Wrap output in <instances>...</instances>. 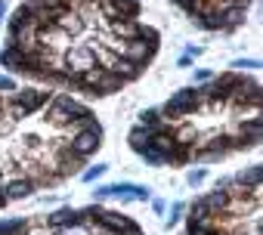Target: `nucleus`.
Wrapping results in <instances>:
<instances>
[{"mask_svg": "<svg viewBox=\"0 0 263 235\" xmlns=\"http://www.w3.org/2000/svg\"><path fill=\"white\" fill-rule=\"evenodd\" d=\"M81 114H87V108H84L81 102H74L71 96H65V93L50 96V99H47V105H44V121H47L50 127H56V130L71 127Z\"/></svg>", "mask_w": 263, "mask_h": 235, "instance_id": "1", "label": "nucleus"}, {"mask_svg": "<svg viewBox=\"0 0 263 235\" xmlns=\"http://www.w3.org/2000/svg\"><path fill=\"white\" fill-rule=\"evenodd\" d=\"M93 198H96V201H105V198L149 201V198H152V189H149V186H137V183H108V186H96V189H93Z\"/></svg>", "mask_w": 263, "mask_h": 235, "instance_id": "2", "label": "nucleus"}, {"mask_svg": "<svg viewBox=\"0 0 263 235\" xmlns=\"http://www.w3.org/2000/svg\"><path fill=\"white\" fill-rule=\"evenodd\" d=\"M198 96H195V87H183L177 93H171V99L161 105V118L164 121H177V118H186L198 108Z\"/></svg>", "mask_w": 263, "mask_h": 235, "instance_id": "3", "label": "nucleus"}, {"mask_svg": "<svg viewBox=\"0 0 263 235\" xmlns=\"http://www.w3.org/2000/svg\"><path fill=\"white\" fill-rule=\"evenodd\" d=\"M99 62H96V47L93 44H74L71 50H65V56H62V68L68 71V74H81V71H87V68H96Z\"/></svg>", "mask_w": 263, "mask_h": 235, "instance_id": "4", "label": "nucleus"}, {"mask_svg": "<svg viewBox=\"0 0 263 235\" xmlns=\"http://www.w3.org/2000/svg\"><path fill=\"white\" fill-rule=\"evenodd\" d=\"M47 99H50L47 90H16L13 99H10V111H13L16 118H28V114H34V111H41V108L47 105Z\"/></svg>", "mask_w": 263, "mask_h": 235, "instance_id": "5", "label": "nucleus"}, {"mask_svg": "<svg viewBox=\"0 0 263 235\" xmlns=\"http://www.w3.org/2000/svg\"><path fill=\"white\" fill-rule=\"evenodd\" d=\"M155 53H158V34H152V37H137V41H124L121 59H130V62H137V65H146Z\"/></svg>", "mask_w": 263, "mask_h": 235, "instance_id": "6", "label": "nucleus"}, {"mask_svg": "<svg viewBox=\"0 0 263 235\" xmlns=\"http://www.w3.org/2000/svg\"><path fill=\"white\" fill-rule=\"evenodd\" d=\"M124 77L121 74H115V71H108V68H102L99 71V77H96V84H93V90H90V96H111V93H121L124 90Z\"/></svg>", "mask_w": 263, "mask_h": 235, "instance_id": "7", "label": "nucleus"}, {"mask_svg": "<svg viewBox=\"0 0 263 235\" xmlns=\"http://www.w3.org/2000/svg\"><path fill=\"white\" fill-rule=\"evenodd\" d=\"M78 223H84V217H81V210H74V207H59V210H53V213L47 217V226H50L53 232L68 229V226H78Z\"/></svg>", "mask_w": 263, "mask_h": 235, "instance_id": "8", "label": "nucleus"}, {"mask_svg": "<svg viewBox=\"0 0 263 235\" xmlns=\"http://www.w3.org/2000/svg\"><path fill=\"white\" fill-rule=\"evenodd\" d=\"M34 186H37V180H31V177H16V180H10L0 192L7 195V201H19V198H28V195L34 192Z\"/></svg>", "mask_w": 263, "mask_h": 235, "instance_id": "9", "label": "nucleus"}, {"mask_svg": "<svg viewBox=\"0 0 263 235\" xmlns=\"http://www.w3.org/2000/svg\"><path fill=\"white\" fill-rule=\"evenodd\" d=\"M201 201L208 204V210H211L214 217H217V213H229V204H232L229 192H223V189H214V192H208Z\"/></svg>", "mask_w": 263, "mask_h": 235, "instance_id": "10", "label": "nucleus"}, {"mask_svg": "<svg viewBox=\"0 0 263 235\" xmlns=\"http://www.w3.org/2000/svg\"><path fill=\"white\" fill-rule=\"evenodd\" d=\"M108 71L121 74L124 81H134V77H140L143 65H137V62H130V59H121V56H115V59H111V65H108Z\"/></svg>", "mask_w": 263, "mask_h": 235, "instance_id": "11", "label": "nucleus"}, {"mask_svg": "<svg viewBox=\"0 0 263 235\" xmlns=\"http://www.w3.org/2000/svg\"><path fill=\"white\" fill-rule=\"evenodd\" d=\"M260 177H263L260 164H251V167L238 170V173L232 177V183H235V186H245V189H260Z\"/></svg>", "mask_w": 263, "mask_h": 235, "instance_id": "12", "label": "nucleus"}, {"mask_svg": "<svg viewBox=\"0 0 263 235\" xmlns=\"http://www.w3.org/2000/svg\"><path fill=\"white\" fill-rule=\"evenodd\" d=\"M245 19H248V7H226V10H223V31L241 28Z\"/></svg>", "mask_w": 263, "mask_h": 235, "instance_id": "13", "label": "nucleus"}, {"mask_svg": "<svg viewBox=\"0 0 263 235\" xmlns=\"http://www.w3.org/2000/svg\"><path fill=\"white\" fill-rule=\"evenodd\" d=\"M149 140H152V133H149L146 127H134V130H130V136H127V143H130V149H134L137 155L149 149Z\"/></svg>", "mask_w": 263, "mask_h": 235, "instance_id": "14", "label": "nucleus"}, {"mask_svg": "<svg viewBox=\"0 0 263 235\" xmlns=\"http://www.w3.org/2000/svg\"><path fill=\"white\" fill-rule=\"evenodd\" d=\"M208 220H214V213H211L208 204L198 198V201L192 204V210H189V223H208Z\"/></svg>", "mask_w": 263, "mask_h": 235, "instance_id": "15", "label": "nucleus"}, {"mask_svg": "<svg viewBox=\"0 0 263 235\" xmlns=\"http://www.w3.org/2000/svg\"><path fill=\"white\" fill-rule=\"evenodd\" d=\"M164 121L161 118V108H143L140 111V127H158Z\"/></svg>", "mask_w": 263, "mask_h": 235, "instance_id": "16", "label": "nucleus"}, {"mask_svg": "<svg viewBox=\"0 0 263 235\" xmlns=\"http://www.w3.org/2000/svg\"><path fill=\"white\" fill-rule=\"evenodd\" d=\"M229 68H232L235 74H241V71H257V68H260V59H232Z\"/></svg>", "mask_w": 263, "mask_h": 235, "instance_id": "17", "label": "nucleus"}, {"mask_svg": "<svg viewBox=\"0 0 263 235\" xmlns=\"http://www.w3.org/2000/svg\"><path fill=\"white\" fill-rule=\"evenodd\" d=\"M140 158H143L146 164H152V167H161V164H167V161H164V155H161V152H155L152 146H149L146 152H140Z\"/></svg>", "mask_w": 263, "mask_h": 235, "instance_id": "18", "label": "nucleus"}, {"mask_svg": "<svg viewBox=\"0 0 263 235\" xmlns=\"http://www.w3.org/2000/svg\"><path fill=\"white\" fill-rule=\"evenodd\" d=\"M105 170H108V164H93V167H87V170L81 173V180H84V183H96Z\"/></svg>", "mask_w": 263, "mask_h": 235, "instance_id": "19", "label": "nucleus"}, {"mask_svg": "<svg viewBox=\"0 0 263 235\" xmlns=\"http://www.w3.org/2000/svg\"><path fill=\"white\" fill-rule=\"evenodd\" d=\"M204 180H208V170H204V167H195V170H189V173H186V183H189L192 189H195V186H201Z\"/></svg>", "mask_w": 263, "mask_h": 235, "instance_id": "20", "label": "nucleus"}, {"mask_svg": "<svg viewBox=\"0 0 263 235\" xmlns=\"http://www.w3.org/2000/svg\"><path fill=\"white\" fill-rule=\"evenodd\" d=\"M16 90H19L16 77H10V74H0V93H16Z\"/></svg>", "mask_w": 263, "mask_h": 235, "instance_id": "21", "label": "nucleus"}, {"mask_svg": "<svg viewBox=\"0 0 263 235\" xmlns=\"http://www.w3.org/2000/svg\"><path fill=\"white\" fill-rule=\"evenodd\" d=\"M180 213H183V201H174V204H171V217L164 220V226L171 229V226H174V223L180 220Z\"/></svg>", "mask_w": 263, "mask_h": 235, "instance_id": "22", "label": "nucleus"}, {"mask_svg": "<svg viewBox=\"0 0 263 235\" xmlns=\"http://www.w3.org/2000/svg\"><path fill=\"white\" fill-rule=\"evenodd\" d=\"M56 235H90V229H87L84 223H78V226H68V229H59Z\"/></svg>", "mask_w": 263, "mask_h": 235, "instance_id": "23", "label": "nucleus"}, {"mask_svg": "<svg viewBox=\"0 0 263 235\" xmlns=\"http://www.w3.org/2000/svg\"><path fill=\"white\" fill-rule=\"evenodd\" d=\"M87 229H90V235H118V232H111L108 226H102V223H96V220H93Z\"/></svg>", "mask_w": 263, "mask_h": 235, "instance_id": "24", "label": "nucleus"}, {"mask_svg": "<svg viewBox=\"0 0 263 235\" xmlns=\"http://www.w3.org/2000/svg\"><path fill=\"white\" fill-rule=\"evenodd\" d=\"M214 77V71H208V68H195V84H208Z\"/></svg>", "mask_w": 263, "mask_h": 235, "instance_id": "25", "label": "nucleus"}, {"mask_svg": "<svg viewBox=\"0 0 263 235\" xmlns=\"http://www.w3.org/2000/svg\"><path fill=\"white\" fill-rule=\"evenodd\" d=\"M152 210H155V213H164V210H167V204H164L161 198H152Z\"/></svg>", "mask_w": 263, "mask_h": 235, "instance_id": "26", "label": "nucleus"}, {"mask_svg": "<svg viewBox=\"0 0 263 235\" xmlns=\"http://www.w3.org/2000/svg\"><path fill=\"white\" fill-rule=\"evenodd\" d=\"M201 53H204V50H201V47H195V44H189V47H186V56H192V59H195V56H201Z\"/></svg>", "mask_w": 263, "mask_h": 235, "instance_id": "27", "label": "nucleus"}, {"mask_svg": "<svg viewBox=\"0 0 263 235\" xmlns=\"http://www.w3.org/2000/svg\"><path fill=\"white\" fill-rule=\"evenodd\" d=\"M177 65H180V68H189V65H192V56H186V53H183V56L177 59Z\"/></svg>", "mask_w": 263, "mask_h": 235, "instance_id": "28", "label": "nucleus"}, {"mask_svg": "<svg viewBox=\"0 0 263 235\" xmlns=\"http://www.w3.org/2000/svg\"><path fill=\"white\" fill-rule=\"evenodd\" d=\"M7 16V4H4V0H0V19H4Z\"/></svg>", "mask_w": 263, "mask_h": 235, "instance_id": "29", "label": "nucleus"}, {"mask_svg": "<svg viewBox=\"0 0 263 235\" xmlns=\"http://www.w3.org/2000/svg\"><path fill=\"white\" fill-rule=\"evenodd\" d=\"M74 4H90V0H74Z\"/></svg>", "mask_w": 263, "mask_h": 235, "instance_id": "30", "label": "nucleus"}]
</instances>
